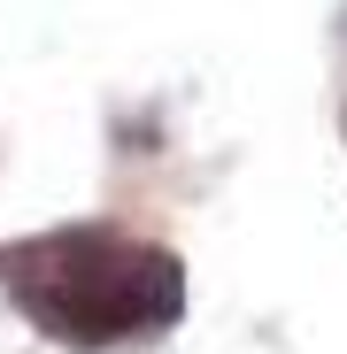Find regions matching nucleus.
<instances>
[{
	"mask_svg": "<svg viewBox=\"0 0 347 354\" xmlns=\"http://www.w3.org/2000/svg\"><path fill=\"white\" fill-rule=\"evenodd\" d=\"M8 277L62 339H124L178 308V270L100 231H62L31 254H8Z\"/></svg>",
	"mask_w": 347,
	"mask_h": 354,
	"instance_id": "nucleus-1",
	"label": "nucleus"
}]
</instances>
